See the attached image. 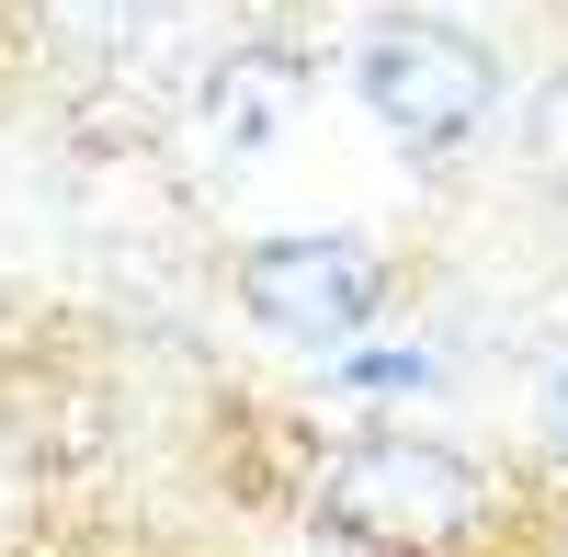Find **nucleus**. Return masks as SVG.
I'll return each instance as SVG.
<instances>
[{
	"instance_id": "obj_3",
	"label": "nucleus",
	"mask_w": 568,
	"mask_h": 557,
	"mask_svg": "<svg viewBox=\"0 0 568 557\" xmlns=\"http://www.w3.org/2000/svg\"><path fill=\"white\" fill-rule=\"evenodd\" d=\"M240 307L262 318L273 342L342 353L353 331H375L387 273H375L364 240H329V227H307V240H251V251H240Z\"/></svg>"
},
{
	"instance_id": "obj_6",
	"label": "nucleus",
	"mask_w": 568,
	"mask_h": 557,
	"mask_svg": "<svg viewBox=\"0 0 568 557\" xmlns=\"http://www.w3.org/2000/svg\"><path fill=\"white\" fill-rule=\"evenodd\" d=\"M342 387L353 398H409V387H433V364H420V353H353Z\"/></svg>"
},
{
	"instance_id": "obj_7",
	"label": "nucleus",
	"mask_w": 568,
	"mask_h": 557,
	"mask_svg": "<svg viewBox=\"0 0 568 557\" xmlns=\"http://www.w3.org/2000/svg\"><path fill=\"white\" fill-rule=\"evenodd\" d=\"M546 444L568 455V364H557V387H546Z\"/></svg>"
},
{
	"instance_id": "obj_4",
	"label": "nucleus",
	"mask_w": 568,
	"mask_h": 557,
	"mask_svg": "<svg viewBox=\"0 0 568 557\" xmlns=\"http://www.w3.org/2000/svg\"><path fill=\"white\" fill-rule=\"evenodd\" d=\"M296 91H307V69L284 58V45H240V58H216V80H205V125L251 160V149H273V125L296 114Z\"/></svg>"
},
{
	"instance_id": "obj_5",
	"label": "nucleus",
	"mask_w": 568,
	"mask_h": 557,
	"mask_svg": "<svg viewBox=\"0 0 568 557\" xmlns=\"http://www.w3.org/2000/svg\"><path fill=\"white\" fill-rule=\"evenodd\" d=\"M524 160H535V171L557 182V194H568V69L535 91V114H524Z\"/></svg>"
},
{
	"instance_id": "obj_2",
	"label": "nucleus",
	"mask_w": 568,
	"mask_h": 557,
	"mask_svg": "<svg viewBox=\"0 0 568 557\" xmlns=\"http://www.w3.org/2000/svg\"><path fill=\"white\" fill-rule=\"evenodd\" d=\"M353 91H364V114L398 136V149L420 160H444L466 149L489 114H500V58L478 34H455V23H387V34H364V58H353Z\"/></svg>"
},
{
	"instance_id": "obj_1",
	"label": "nucleus",
	"mask_w": 568,
	"mask_h": 557,
	"mask_svg": "<svg viewBox=\"0 0 568 557\" xmlns=\"http://www.w3.org/2000/svg\"><path fill=\"white\" fill-rule=\"evenodd\" d=\"M318 524L364 557H455L500 524V478L420 433H353L318 455Z\"/></svg>"
}]
</instances>
